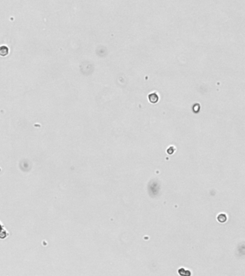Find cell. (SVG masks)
Wrapping results in <instances>:
<instances>
[{
    "label": "cell",
    "instance_id": "3957f363",
    "mask_svg": "<svg viewBox=\"0 0 245 276\" xmlns=\"http://www.w3.org/2000/svg\"><path fill=\"white\" fill-rule=\"evenodd\" d=\"M217 219H218V221L219 222H221V223L225 222H227V214H223V213L218 214V216H217Z\"/></svg>",
    "mask_w": 245,
    "mask_h": 276
},
{
    "label": "cell",
    "instance_id": "6da1fadb",
    "mask_svg": "<svg viewBox=\"0 0 245 276\" xmlns=\"http://www.w3.org/2000/svg\"><path fill=\"white\" fill-rule=\"evenodd\" d=\"M178 273L180 276H191V272L188 270H186L184 268H180L178 269Z\"/></svg>",
    "mask_w": 245,
    "mask_h": 276
},
{
    "label": "cell",
    "instance_id": "7a4b0ae2",
    "mask_svg": "<svg viewBox=\"0 0 245 276\" xmlns=\"http://www.w3.org/2000/svg\"><path fill=\"white\" fill-rule=\"evenodd\" d=\"M8 53H9V48L7 46L5 45L0 46V55L6 56Z\"/></svg>",
    "mask_w": 245,
    "mask_h": 276
}]
</instances>
